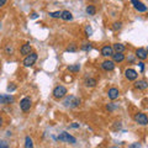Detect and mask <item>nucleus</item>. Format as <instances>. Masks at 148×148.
Instances as JSON below:
<instances>
[{
    "label": "nucleus",
    "instance_id": "obj_8",
    "mask_svg": "<svg viewBox=\"0 0 148 148\" xmlns=\"http://www.w3.org/2000/svg\"><path fill=\"white\" fill-rule=\"evenodd\" d=\"M131 4L133 6H135V9L137 11L140 12H146L147 11V6L143 4L142 1H137V0H131Z\"/></svg>",
    "mask_w": 148,
    "mask_h": 148
},
{
    "label": "nucleus",
    "instance_id": "obj_17",
    "mask_svg": "<svg viewBox=\"0 0 148 148\" xmlns=\"http://www.w3.org/2000/svg\"><path fill=\"white\" fill-rule=\"evenodd\" d=\"M125 46L122 43H114L112 46V49L115 51V53H123V51H125Z\"/></svg>",
    "mask_w": 148,
    "mask_h": 148
},
{
    "label": "nucleus",
    "instance_id": "obj_9",
    "mask_svg": "<svg viewBox=\"0 0 148 148\" xmlns=\"http://www.w3.org/2000/svg\"><path fill=\"white\" fill-rule=\"evenodd\" d=\"M15 99H14L12 95H6V94H0V104L3 105H8L10 103H14Z\"/></svg>",
    "mask_w": 148,
    "mask_h": 148
},
{
    "label": "nucleus",
    "instance_id": "obj_20",
    "mask_svg": "<svg viewBox=\"0 0 148 148\" xmlns=\"http://www.w3.org/2000/svg\"><path fill=\"white\" fill-rule=\"evenodd\" d=\"M85 11H86L88 15L92 16V15H95V14H96V8L94 5H88L86 9H85Z\"/></svg>",
    "mask_w": 148,
    "mask_h": 148
},
{
    "label": "nucleus",
    "instance_id": "obj_14",
    "mask_svg": "<svg viewBox=\"0 0 148 148\" xmlns=\"http://www.w3.org/2000/svg\"><path fill=\"white\" fill-rule=\"evenodd\" d=\"M135 88L138 89V90H146L148 88V83L146 80H143V79L142 80H137L135 83Z\"/></svg>",
    "mask_w": 148,
    "mask_h": 148
},
{
    "label": "nucleus",
    "instance_id": "obj_7",
    "mask_svg": "<svg viewBox=\"0 0 148 148\" xmlns=\"http://www.w3.org/2000/svg\"><path fill=\"white\" fill-rule=\"evenodd\" d=\"M125 77H126L128 80H136L137 77H138V73L135 71V69L127 68L126 71H125Z\"/></svg>",
    "mask_w": 148,
    "mask_h": 148
},
{
    "label": "nucleus",
    "instance_id": "obj_13",
    "mask_svg": "<svg viewBox=\"0 0 148 148\" xmlns=\"http://www.w3.org/2000/svg\"><path fill=\"white\" fill-rule=\"evenodd\" d=\"M31 49H32L31 45L27 42V43H25V45H22V47L20 48V52H21L22 56H29V54L31 53Z\"/></svg>",
    "mask_w": 148,
    "mask_h": 148
},
{
    "label": "nucleus",
    "instance_id": "obj_33",
    "mask_svg": "<svg viewBox=\"0 0 148 148\" xmlns=\"http://www.w3.org/2000/svg\"><path fill=\"white\" fill-rule=\"evenodd\" d=\"M71 127H72V128H79V123H78V122H73V123L71 125Z\"/></svg>",
    "mask_w": 148,
    "mask_h": 148
},
{
    "label": "nucleus",
    "instance_id": "obj_24",
    "mask_svg": "<svg viewBox=\"0 0 148 148\" xmlns=\"http://www.w3.org/2000/svg\"><path fill=\"white\" fill-rule=\"evenodd\" d=\"M61 15H62V11H52V12H49V16L53 17V18L61 17Z\"/></svg>",
    "mask_w": 148,
    "mask_h": 148
},
{
    "label": "nucleus",
    "instance_id": "obj_23",
    "mask_svg": "<svg viewBox=\"0 0 148 148\" xmlns=\"http://www.w3.org/2000/svg\"><path fill=\"white\" fill-rule=\"evenodd\" d=\"M78 49V47H77V45L75 43H71L67 47V52H75V51Z\"/></svg>",
    "mask_w": 148,
    "mask_h": 148
},
{
    "label": "nucleus",
    "instance_id": "obj_31",
    "mask_svg": "<svg viewBox=\"0 0 148 148\" xmlns=\"http://www.w3.org/2000/svg\"><path fill=\"white\" fill-rule=\"evenodd\" d=\"M128 148H141V145L138 142H135V143H131V145L128 146Z\"/></svg>",
    "mask_w": 148,
    "mask_h": 148
},
{
    "label": "nucleus",
    "instance_id": "obj_35",
    "mask_svg": "<svg viewBox=\"0 0 148 148\" xmlns=\"http://www.w3.org/2000/svg\"><path fill=\"white\" fill-rule=\"evenodd\" d=\"M6 4V0H0V6H4Z\"/></svg>",
    "mask_w": 148,
    "mask_h": 148
},
{
    "label": "nucleus",
    "instance_id": "obj_30",
    "mask_svg": "<svg viewBox=\"0 0 148 148\" xmlns=\"http://www.w3.org/2000/svg\"><path fill=\"white\" fill-rule=\"evenodd\" d=\"M85 34H86V36H91L92 35V29L90 26H86L85 27Z\"/></svg>",
    "mask_w": 148,
    "mask_h": 148
},
{
    "label": "nucleus",
    "instance_id": "obj_10",
    "mask_svg": "<svg viewBox=\"0 0 148 148\" xmlns=\"http://www.w3.org/2000/svg\"><path fill=\"white\" fill-rule=\"evenodd\" d=\"M101 68H103L104 71H106V72L114 71L115 69V63L112 61H110V59H106V61H104L103 63H101Z\"/></svg>",
    "mask_w": 148,
    "mask_h": 148
},
{
    "label": "nucleus",
    "instance_id": "obj_2",
    "mask_svg": "<svg viewBox=\"0 0 148 148\" xmlns=\"http://www.w3.org/2000/svg\"><path fill=\"white\" fill-rule=\"evenodd\" d=\"M53 98L54 99H63V98H66L67 96V88L64 86V85H58V86H56L54 89H53Z\"/></svg>",
    "mask_w": 148,
    "mask_h": 148
},
{
    "label": "nucleus",
    "instance_id": "obj_29",
    "mask_svg": "<svg viewBox=\"0 0 148 148\" xmlns=\"http://www.w3.org/2000/svg\"><path fill=\"white\" fill-rule=\"evenodd\" d=\"M82 49H83V51H86V52H88V51L91 49V45H90V43H84V45L82 46Z\"/></svg>",
    "mask_w": 148,
    "mask_h": 148
},
{
    "label": "nucleus",
    "instance_id": "obj_26",
    "mask_svg": "<svg viewBox=\"0 0 148 148\" xmlns=\"http://www.w3.org/2000/svg\"><path fill=\"white\" fill-rule=\"evenodd\" d=\"M106 109H108L109 111H112V110H115V109H117V105L115 104V103H111V104H109L108 106H106Z\"/></svg>",
    "mask_w": 148,
    "mask_h": 148
},
{
    "label": "nucleus",
    "instance_id": "obj_21",
    "mask_svg": "<svg viewBox=\"0 0 148 148\" xmlns=\"http://www.w3.org/2000/svg\"><path fill=\"white\" fill-rule=\"evenodd\" d=\"M25 148H34V142L30 136H26L25 138Z\"/></svg>",
    "mask_w": 148,
    "mask_h": 148
},
{
    "label": "nucleus",
    "instance_id": "obj_5",
    "mask_svg": "<svg viewBox=\"0 0 148 148\" xmlns=\"http://www.w3.org/2000/svg\"><path fill=\"white\" fill-rule=\"evenodd\" d=\"M58 140L62 141V142H68V143H72V145H74V143L77 142L75 137H73L72 135H69V133L67 132H62L61 135L58 136Z\"/></svg>",
    "mask_w": 148,
    "mask_h": 148
},
{
    "label": "nucleus",
    "instance_id": "obj_32",
    "mask_svg": "<svg viewBox=\"0 0 148 148\" xmlns=\"http://www.w3.org/2000/svg\"><path fill=\"white\" fill-rule=\"evenodd\" d=\"M15 89H16V86H15V85H14V84H10V85H9V86H8V90H9V91H14V90H15Z\"/></svg>",
    "mask_w": 148,
    "mask_h": 148
},
{
    "label": "nucleus",
    "instance_id": "obj_12",
    "mask_svg": "<svg viewBox=\"0 0 148 148\" xmlns=\"http://www.w3.org/2000/svg\"><path fill=\"white\" fill-rule=\"evenodd\" d=\"M101 54H103L104 57H112V54H114L112 47H111V46H109V45L104 46V47L101 48Z\"/></svg>",
    "mask_w": 148,
    "mask_h": 148
},
{
    "label": "nucleus",
    "instance_id": "obj_18",
    "mask_svg": "<svg viewBox=\"0 0 148 148\" xmlns=\"http://www.w3.org/2000/svg\"><path fill=\"white\" fill-rule=\"evenodd\" d=\"M61 18H63L64 21H71L72 18H73V15H72V12H71V11H68V10H64V11H62Z\"/></svg>",
    "mask_w": 148,
    "mask_h": 148
},
{
    "label": "nucleus",
    "instance_id": "obj_6",
    "mask_svg": "<svg viewBox=\"0 0 148 148\" xmlns=\"http://www.w3.org/2000/svg\"><path fill=\"white\" fill-rule=\"evenodd\" d=\"M31 106H32V101L30 98H24V99H21L20 101V108L22 111H29L31 109Z\"/></svg>",
    "mask_w": 148,
    "mask_h": 148
},
{
    "label": "nucleus",
    "instance_id": "obj_11",
    "mask_svg": "<svg viewBox=\"0 0 148 148\" xmlns=\"http://www.w3.org/2000/svg\"><path fill=\"white\" fill-rule=\"evenodd\" d=\"M108 96H109L110 100H116L120 96V90L117 88H110L109 91H108Z\"/></svg>",
    "mask_w": 148,
    "mask_h": 148
},
{
    "label": "nucleus",
    "instance_id": "obj_25",
    "mask_svg": "<svg viewBox=\"0 0 148 148\" xmlns=\"http://www.w3.org/2000/svg\"><path fill=\"white\" fill-rule=\"evenodd\" d=\"M5 53H6V54H12V53H14V47H12L11 45H8V46H6Z\"/></svg>",
    "mask_w": 148,
    "mask_h": 148
},
{
    "label": "nucleus",
    "instance_id": "obj_37",
    "mask_svg": "<svg viewBox=\"0 0 148 148\" xmlns=\"http://www.w3.org/2000/svg\"><path fill=\"white\" fill-rule=\"evenodd\" d=\"M37 17V14H32V18H36Z\"/></svg>",
    "mask_w": 148,
    "mask_h": 148
},
{
    "label": "nucleus",
    "instance_id": "obj_1",
    "mask_svg": "<svg viewBox=\"0 0 148 148\" xmlns=\"http://www.w3.org/2000/svg\"><path fill=\"white\" fill-rule=\"evenodd\" d=\"M82 103V100L78 98L75 95H69V96H66V99L63 100V105L66 108H69V109H74L77 106H79Z\"/></svg>",
    "mask_w": 148,
    "mask_h": 148
},
{
    "label": "nucleus",
    "instance_id": "obj_36",
    "mask_svg": "<svg viewBox=\"0 0 148 148\" xmlns=\"http://www.w3.org/2000/svg\"><path fill=\"white\" fill-rule=\"evenodd\" d=\"M3 123H4V120H3V117H1V116H0V127L3 126Z\"/></svg>",
    "mask_w": 148,
    "mask_h": 148
},
{
    "label": "nucleus",
    "instance_id": "obj_16",
    "mask_svg": "<svg viewBox=\"0 0 148 148\" xmlns=\"http://www.w3.org/2000/svg\"><path fill=\"white\" fill-rule=\"evenodd\" d=\"M125 61V54L123 53H114L112 54V62L116 63V62H122Z\"/></svg>",
    "mask_w": 148,
    "mask_h": 148
},
{
    "label": "nucleus",
    "instance_id": "obj_38",
    "mask_svg": "<svg viewBox=\"0 0 148 148\" xmlns=\"http://www.w3.org/2000/svg\"><path fill=\"white\" fill-rule=\"evenodd\" d=\"M147 15H148V12H147Z\"/></svg>",
    "mask_w": 148,
    "mask_h": 148
},
{
    "label": "nucleus",
    "instance_id": "obj_19",
    "mask_svg": "<svg viewBox=\"0 0 148 148\" xmlns=\"http://www.w3.org/2000/svg\"><path fill=\"white\" fill-rule=\"evenodd\" d=\"M96 84H98V82H96V79H94V78H88L85 80V85L88 88H94Z\"/></svg>",
    "mask_w": 148,
    "mask_h": 148
},
{
    "label": "nucleus",
    "instance_id": "obj_15",
    "mask_svg": "<svg viewBox=\"0 0 148 148\" xmlns=\"http://www.w3.org/2000/svg\"><path fill=\"white\" fill-rule=\"evenodd\" d=\"M136 56H137V57L140 58V59H142V61H143V59H146V58L148 57V52H147L145 48H138V49L136 51Z\"/></svg>",
    "mask_w": 148,
    "mask_h": 148
},
{
    "label": "nucleus",
    "instance_id": "obj_27",
    "mask_svg": "<svg viewBox=\"0 0 148 148\" xmlns=\"http://www.w3.org/2000/svg\"><path fill=\"white\" fill-rule=\"evenodd\" d=\"M0 148H9V143L5 140H0Z\"/></svg>",
    "mask_w": 148,
    "mask_h": 148
},
{
    "label": "nucleus",
    "instance_id": "obj_3",
    "mask_svg": "<svg viewBox=\"0 0 148 148\" xmlns=\"http://www.w3.org/2000/svg\"><path fill=\"white\" fill-rule=\"evenodd\" d=\"M37 61V53L36 52H31L29 56H26L24 59V66L25 67H32Z\"/></svg>",
    "mask_w": 148,
    "mask_h": 148
},
{
    "label": "nucleus",
    "instance_id": "obj_22",
    "mask_svg": "<svg viewBox=\"0 0 148 148\" xmlns=\"http://www.w3.org/2000/svg\"><path fill=\"white\" fill-rule=\"evenodd\" d=\"M68 71L69 72H73V73H77L80 71V64H72V66L68 67Z\"/></svg>",
    "mask_w": 148,
    "mask_h": 148
},
{
    "label": "nucleus",
    "instance_id": "obj_4",
    "mask_svg": "<svg viewBox=\"0 0 148 148\" xmlns=\"http://www.w3.org/2000/svg\"><path fill=\"white\" fill-rule=\"evenodd\" d=\"M135 121L138 125L146 126V125H148V116H147L146 114H143V112H137L135 115Z\"/></svg>",
    "mask_w": 148,
    "mask_h": 148
},
{
    "label": "nucleus",
    "instance_id": "obj_34",
    "mask_svg": "<svg viewBox=\"0 0 148 148\" xmlns=\"http://www.w3.org/2000/svg\"><path fill=\"white\" fill-rule=\"evenodd\" d=\"M138 64H140V67H141V71H142V72L145 71V63L141 62V63H138Z\"/></svg>",
    "mask_w": 148,
    "mask_h": 148
},
{
    "label": "nucleus",
    "instance_id": "obj_28",
    "mask_svg": "<svg viewBox=\"0 0 148 148\" xmlns=\"http://www.w3.org/2000/svg\"><path fill=\"white\" fill-rule=\"evenodd\" d=\"M121 27H122V24H121V22H115V24L112 25V30L116 31V30H120Z\"/></svg>",
    "mask_w": 148,
    "mask_h": 148
}]
</instances>
